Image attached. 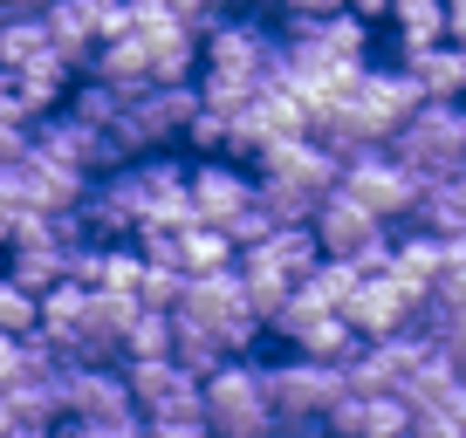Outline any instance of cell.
Returning <instances> with one entry per match:
<instances>
[{"label": "cell", "instance_id": "cell-25", "mask_svg": "<svg viewBox=\"0 0 466 438\" xmlns=\"http://www.w3.org/2000/svg\"><path fill=\"white\" fill-rule=\"evenodd\" d=\"M69 438H145V418L124 411V418H89V424H69Z\"/></svg>", "mask_w": 466, "mask_h": 438}, {"label": "cell", "instance_id": "cell-1", "mask_svg": "<svg viewBox=\"0 0 466 438\" xmlns=\"http://www.w3.org/2000/svg\"><path fill=\"white\" fill-rule=\"evenodd\" d=\"M281 69V35H268L261 21H219L199 35V103L206 110H240L254 89H268Z\"/></svg>", "mask_w": 466, "mask_h": 438}, {"label": "cell", "instance_id": "cell-21", "mask_svg": "<svg viewBox=\"0 0 466 438\" xmlns=\"http://www.w3.org/2000/svg\"><path fill=\"white\" fill-rule=\"evenodd\" d=\"M7 89H15V103L28 110V117H48V110L69 96V62H35V69L7 75Z\"/></svg>", "mask_w": 466, "mask_h": 438}, {"label": "cell", "instance_id": "cell-33", "mask_svg": "<svg viewBox=\"0 0 466 438\" xmlns=\"http://www.w3.org/2000/svg\"><path fill=\"white\" fill-rule=\"evenodd\" d=\"M7 438H48V432H21V424H15V432H7Z\"/></svg>", "mask_w": 466, "mask_h": 438}, {"label": "cell", "instance_id": "cell-6", "mask_svg": "<svg viewBox=\"0 0 466 438\" xmlns=\"http://www.w3.org/2000/svg\"><path fill=\"white\" fill-rule=\"evenodd\" d=\"M172 315L213 329V336L227 343V356L254 350V336H261V322H254V308H248V294H240V274H233V267H227V274H192Z\"/></svg>", "mask_w": 466, "mask_h": 438}, {"label": "cell", "instance_id": "cell-11", "mask_svg": "<svg viewBox=\"0 0 466 438\" xmlns=\"http://www.w3.org/2000/svg\"><path fill=\"white\" fill-rule=\"evenodd\" d=\"M186 199H192V213H199V226L227 234L233 219L254 205V178L240 172L233 158H199V164L186 172Z\"/></svg>", "mask_w": 466, "mask_h": 438}, {"label": "cell", "instance_id": "cell-3", "mask_svg": "<svg viewBox=\"0 0 466 438\" xmlns=\"http://www.w3.org/2000/svg\"><path fill=\"white\" fill-rule=\"evenodd\" d=\"M384 151H391L419 185H439V178L466 172V103H419Z\"/></svg>", "mask_w": 466, "mask_h": 438}, {"label": "cell", "instance_id": "cell-27", "mask_svg": "<svg viewBox=\"0 0 466 438\" xmlns=\"http://www.w3.org/2000/svg\"><path fill=\"white\" fill-rule=\"evenodd\" d=\"M289 21H322V15H343V0H281Z\"/></svg>", "mask_w": 466, "mask_h": 438}, {"label": "cell", "instance_id": "cell-8", "mask_svg": "<svg viewBox=\"0 0 466 438\" xmlns=\"http://www.w3.org/2000/svg\"><path fill=\"white\" fill-rule=\"evenodd\" d=\"M343 96H350V110H357V124H364L370 144H391L398 124L419 110V89H411V75H405V69H370V62L343 83Z\"/></svg>", "mask_w": 466, "mask_h": 438}, {"label": "cell", "instance_id": "cell-26", "mask_svg": "<svg viewBox=\"0 0 466 438\" xmlns=\"http://www.w3.org/2000/svg\"><path fill=\"white\" fill-rule=\"evenodd\" d=\"M145 438H213V432H206V411H192V418H145Z\"/></svg>", "mask_w": 466, "mask_h": 438}, {"label": "cell", "instance_id": "cell-12", "mask_svg": "<svg viewBox=\"0 0 466 438\" xmlns=\"http://www.w3.org/2000/svg\"><path fill=\"white\" fill-rule=\"evenodd\" d=\"M411 315H419V302H411V294L398 288L391 274H364L357 288H350V302H343V322H350V336H357V343L405 336Z\"/></svg>", "mask_w": 466, "mask_h": 438}, {"label": "cell", "instance_id": "cell-17", "mask_svg": "<svg viewBox=\"0 0 466 438\" xmlns=\"http://www.w3.org/2000/svg\"><path fill=\"white\" fill-rule=\"evenodd\" d=\"M35 62H62V48L48 42L42 15H0V75H21Z\"/></svg>", "mask_w": 466, "mask_h": 438}, {"label": "cell", "instance_id": "cell-9", "mask_svg": "<svg viewBox=\"0 0 466 438\" xmlns=\"http://www.w3.org/2000/svg\"><path fill=\"white\" fill-rule=\"evenodd\" d=\"M336 178H343V164H336L329 151H316L309 137H281V144L261 151V185H281V192H295V199H309V205L329 199Z\"/></svg>", "mask_w": 466, "mask_h": 438}, {"label": "cell", "instance_id": "cell-37", "mask_svg": "<svg viewBox=\"0 0 466 438\" xmlns=\"http://www.w3.org/2000/svg\"><path fill=\"white\" fill-rule=\"evenodd\" d=\"M62 438H69V432H62Z\"/></svg>", "mask_w": 466, "mask_h": 438}, {"label": "cell", "instance_id": "cell-30", "mask_svg": "<svg viewBox=\"0 0 466 438\" xmlns=\"http://www.w3.org/2000/svg\"><path fill=\"white\" fill-rule=\"evenodd\" d=\"M15 370H21V343H15V336H0V391L15 383Z\"/></svg>", "mask_w": 466, "mask_h": 438}, {"label": "cell", "instance_id": "cell-4", "mask_svg": "<svg viewBox=\"0 0 466 438\" xmlns=\"http://www.w3.org/2000/svg\"><path fill=\"white\" fill-rule=\"evenodd\" d=\"M309 240H316L322 261H350V267H364V274H384V261H391V226L370 219L364 205L343 199V192H329V199L316 205Z\"/></svg>", "mask_w": 466, "mask_h": 438}, {"label": "cell", "instance_id": "cell-22", "mask_svg": "<svg viewBox=\"0 0 466 438\" xmlns=\"http://www.w3.org/2000/svg\"><path fill=\"white\" fill-rule=\"evenodd\" d=\"M151 356H172V315H158V308H137L131 336H124V363H151Z\"/></svg>", "mask_w": 466, "mask_h": 438}, {"label": "cell", "instance_id": "cell-28", "mask_svg": "<svg viewBox=\"0 0 466 438\" xmlns=\"http://www.w3.org/2000/svg\"><path fill=\"white\" fill-rule=\"evenodd\" d=\"M446 48L466 55V0H446Z\"/></svg>", "mask_w": 466, "mask_h": 438}, {"label": "cell", "instance_id": "cell-23", "mask_svg": "<svg viewBox=\"0 0 466 438\" xmlns=\"http://www.w3.org/2000/svg\"><path fill=\"white\" fill-rule=\"evenodd\" d=\"M35 322H42V294L15 288V281H0V336L28 343V336H35Z\"/></svg>", "mask_w": 466, "mask_h": 438}, {"label": "cell", "instance_id": "cell-34", "mask_svg": "<svg viewBox=\"0 0 466 438\" xmlns=\"http://www.w3.org/2000/svg\"><path fill=\"white\" fill-rule=\"evenodd\" d=\"M248 7H281V0H248Z\"/></svg>", "mask_w": 466, "mask_h": 438}, {"label": "cell", "instance_id": "cell-24", "mask_svg": "<svg viewBox=\"0 0 466 438\" xmlns=\"http://www.w3.org/2000/svg\"><path fill=\"white\" fill-rule=\"evenodd\" d=\"M178 294H186V274L165 261H145V274H137V308H158V315H172Z\"/></svg>", "mask_w": 466, "mask_h": 438}, {"label": "cell", "instance_id": "cell-7", "mask_svg": "<svg viewBox=\"0 0 466 438\" xmlns=\"http://www.w3.org/2000/svg\"><path fill=\"white\" fill-rule=\"evenodd\" d=\"M336 192H343V199H357L364 205L370 219H384V226H391V219H405V213H419V178L405 172V164L391 158V151H357V158L343 164V178H336Z\"/></svg>", "mask_w": 466, "mask_h": 438}, {"label": "cell", "instance_id": "cell-16", "mask_svg": "<svg viewBox=\"0 0 466 438\" xmlns=\"http://www.w3.org/2000/svg\"><path fill=\"white\" fill-rule=\"evenodd\" d=\"M398 69L411 75V89H419V103H460L466 96V55L460 48H419V55H405Z\"/></svg>", "mask_w": 466, "mask_h": 438}, {"label": "cell", "instance_id": "cell-36", "mask_svg": "<svg viewBox=\"0 0 466 438\" xmlns=\"http://www.w3.org/2000/svg\"><path fill=\"white\" fill-rule=\"evenodd\" d=\"M0 83H7V75H0Z\"/></svg>", "mask_w": 466, "mask_h": 438}, {"label": "cell", "instance_id": "cell-13", "mask_svg": "<svg viewBox=\"0 0 466 438\" xmlns=\"http://www.w3.org/2000/svg\"><path fill=\"white\" fill-rule=\"evenodd\" d=\"M137 322V294H83V329H76V363L110 370L124 356V336Z\"/></svg>", "mask_w": 466, "mask_h": 438}, {"label": "cell", "instance_id": "cell-10", "mask_svg": "<svg viewBox=\"0 0 466 438\" xmlns=\"http://www.w3.org/2000/svg\"><path fill=\"white\" fill-rule=\"evenodd\" d=\"M124 391H131L137 418H192L199 411V377L172 356H151V363H124Z\"/></svg>", "mask_w": 466, "mask_h": 438}, {"label": "cell", "instance_id": "cell-14", "mask_svg": "<svg viewBox=\"0 0 466 438\" xmlns=\"http://www.w3.org/2000/svg\"><path fill=\"white\" fill-rule=\"evenodd\" d=\"M329 438H411V411L405 397H384V391H350L343 404L322 418Z\"/></svg>", "mask_w": 466, "mask_h": 438}, {"label": "cell", "instance_id": "cell-18", "mask_svg": "<svg viewBox=\"0 0 466 438\" xmlns=\"http://www.w3.org/2000/svg\"><path fill=\"white\" fill-rule=\"evenodd\" d=\"M384 28L398 35V55H419V48L446 42V0H391Z\"/></svg>", "mask_w": 466, "mask_h": 438}, {"label": "cell", "instance_id": "cell-20", "mask_svg": "<svg viewBox=\"0 0 466 438\" xmlns=\"http://www.w3.org/2000/svg\"><path fill=\"white\" fill-rule=\"evenodd\" d=\"M289 350H295V356H309V363H350V356L364 350V343L350 336V322H343V315H309L302 329L289 336Z\"/></svg>", "mask_w": 466, "mask_h": 438}, {"label": "cell", "instance_id": "cell-5", "mask_svg": "<svg viewBox=\"0 0 466 438\" xmlns=\"http://www.w3.org/2000/svg\"><path fill=\"white\" fill-rule=\"evenodd\" d=\"M199 411L213 438H275V411L261 397V370L254 363H219L213 377L199 383Z\"/></svg>", "mask_w": 466, "mask_h": 438}, {"label": "cell", "instance_id": "cell-29", "mask_svg": "<svg viewBox=\"0 0 466 438\" xmlns=\"http://www.w3.org/2000/svg\"><path fill=\"white\" fill-rule=\"evenodd\" d=\"M343 15H357L364 28H378V21L391 15V0H343Z\"/></svg>", "mask_w": 466, "mask_h": 438}, {"label": "cell", "instance_id": "cell-35", "mask_svg": "<svg viewBox=\"0 0 466 438\" xmlns=\"http://www.w3.org/2000/svg\"><path fill=\"white\" fill-rule=\"evenodd\" d=\"M0 281H7V254H0Z\"/></svg>", "mask_w": 466, "mask_h": 438}, {"label": "cell", "instance_id": "cell-32", "mask_svg": "<svg viewBox=\"0 0 466 438\" xmlns=\"http://www.w3.org/2000/svg\"><path fill=\"white\" fill-rule=\"evenodd\" d=\"M7 432H15V418H7V404H0V438H7Z\"/></svg>", "mask_w": 466, "mask_h": 438}, {"label": "cell", "instance_id": "cell-2", "mask_svg": "<svg viewBox=\"0 0 466 438\" xmlns=\"http://www.w3.org/2000/svg\"><path fill=\"white\" fill-rule=\"evenodd\" d=\"M261 397L275 411L281 432H309L350 397V363H309V356H281L261 370Z\"/></svg>", "mask_w": 466, "mask_h": 438}, {"label": "cell", "instance_id": "cell-31", "mask_svg": "<svg viewBox=\"0 0 466 438\" xmlns=\"http://www.w3.org/2000/svg\"><path fill=\"white\" fill-rule=\"evenodd\" d=\"M452 411H460V424H466V363H460V383H452Z\"/></svg>", "mask_w": 466, "mask_h": 438}, {"label": "cell", "instance_id": "cell-15", "mask_svg": "<svg viewBox=\"0 0 466 438\" xmlns=\"http://www.w3.org/2000/svg\"><path fill=\"white\" fill-rule=\"evenodd\" d=\"M131 404V391H124V370H103V363H76L69 377V411L62 418L69 424H89V418H124Z\"/></svg>", "mask_w": 466, "mask_h": 438}, {"label": "cell", "instance_id": "cell-19", "mask_svg": "<svg viewBox=\"0 0 466 438\" xmlns=\"http://www.w3.org/2000/svg\"><path fill=\"white\" fill-rule=\"evenodd\" d=\"M240 261V254H233V240L227 234H213V226H186V234L172 240V261L165 267H178V274H227V267Z\"/></svg>", "mask_w": 466, "mask_h": 438}]
</instances>
